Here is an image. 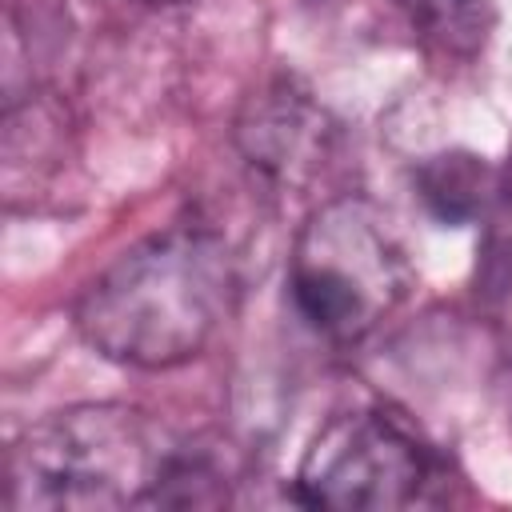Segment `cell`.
<instances>
[{
    "label": "cell",
    "mask_w": 512,
    "mask_h": 512,
    "mask_svg": "<svg viewBox=\"0 0 512 512\" xmlns=\"http://www.w3.org/2000/svg\"><path fill=\"white\" fill-rule=\"evenodd\" d=\"M416 192L440 224H468L488 196V168L472 152H440L416 168Z\"/></svg>",
    "instance_id": "6"
},
{
    "label": "cell",
    "mask_w": 512,
    "mask_h": 512,
    "mask_svg": "<svg viewBox=\"0 0 512 512\" xmlns=\"http://www.w3.org/2000/svg\"><path fill=\"white\" fill-rule=\"evenodd\" d=\"M236 268L220 236L168 228L132 244L76 304L88 348L128 368H172L196 356L224 324Z\"/></svg>",
    "instance_id": "1"
},
{
    "label": "cell",
    "mask_w": 512,
    "mask_h": 512,
    "mask_svg": "<svg viewBox=\"0 0 512 512\" xmlns=\"http://www.w3.org/2000/svg\"><path fill=\"white\" fill-rule=\"evenodd\" d=\"M432 456L420 436L384 408L332 416L296 468V500L336 512H396L424 500Z\"/></svg>",
    "instance_id": "4"
},
{
    "label": "cell",
    "mask_w": 512,
    "mask_h": 512,
    "mask_svg": "<svg viewBox=\"0 0 512 512\" xmlns=\"http://www.w3.org/2000/svg\"><path fill=\"white\" fill-rule=\"evenodd\" d=\"M236 140L260 172H268L272 180L296 184L324 164L328 124H324V112L304 92L276 84L248 100L236 124Z\"/></svg>",
    "instance_id": "5"
},
{
    "label": "cell",
    "mask_w": 512,
    "mask_h": 512,
    "mask_svg": "<svg viewBox=\"0 0 512 512\" xmlns=\"http://www.w3.org/2000/svg\"><path fill=\"white\" fill-rule=\"evenodd\" d=\"M172 456L128 404H76L32 424L8 452L12 512H116L160 504Z\"/></svg>",
    "instance_id": "2"
},
{
    "label": "cell",
    "mask_w": 512,
    "mask_h": 512,
    "mask_svg": "<svg viewBox=\"0 0 512 512\" xmlns=\"http://www.w3.org/2000/svg\"><path fill=\"white\" fill-rule=\"evenodd\" d=\"M408 24L452 56L484 48L492 28V0H392Z\"/></svg>",
    "instance_id": "7"
},
{
    "label": "cell",
    "mask_w": 512,
    "mask_h": 512,
    "mask_svg": "<svg viewBox=\"0 0 512 512\" xmlns=\"http://www.w3.org/2000/svg\"><path fill=\"white\" fill-rule=\"evenodd\" d=\"M288 288L312 332L348 344L404 300L412 268L392 220L364 196H340L300 228Z\"/></svg>",
    "instance_id": "3"
},
{
    "label": "cell",
    "mask_w": 512,
    "mask_h": 512,
    "mask_svg": "<svg viewBox=\"0 0 512 512\" xmlns=\"http://www.w3.org/2000/svg\"><path fill=\"white\" fill-rule=\"evenodd\" d=\"M148 4H176V0H148Z\"/></svg>",
    "instance_id": "8"
}]
</instances>
